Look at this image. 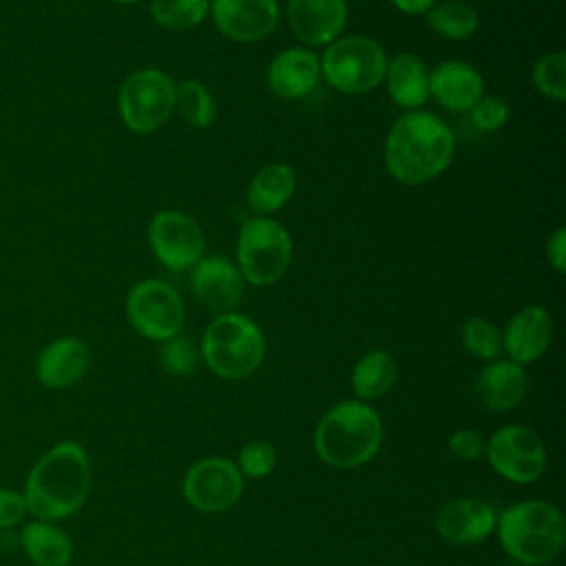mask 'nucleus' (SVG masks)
I'll use <instances>...</instances> for the list:
<instances>
[{
  "label": "nucleus",
  "mask_w": 566,
  "mask_h": 566,
  "mask_svg": "<svg viewBox=\"0 0 566 566\" xmlns=\"http://www.w3.org/2000/svg\"><path fill=\"white\" fill-rule=\"evenodd\" d=\"M455 155V135L447 122L429 111H407L385 137V168L407 186L442 175Z\"/></svg>",
  "instance_id": "obj_1"
},
{
  "label": "nucleus",
  "mask_w": 566,
  "mask_h": 566,
  "mask_svg": "<svg viewBox=\"0 0 566 566\" xmlns=\"http://www.w3.org/2000/svg\"><path fill=\"white\" fill-rule=\"evenodd\" d=\"M91 491V460L75 440L51 447L29 471L24 482L27 511L42 522H57L77 513Z\"/></svg>",
  "instance_id": "obj_2"
},
{
  "label": "nucleus",
  "mask_w": 566,
  "mask_h": 566,
  "mask_svg": "<svg viewBox=\"0 0 566 566\" xmlns=\"http://www.w3.org/2000/svg\"><path fill=\"white\" fill-rule=\"evenodd\" d=\"M382 420L365 400H343L334 405L316 424L314 451L336 469L367 464L380 449Z\"/></svg>",
  "instance_id": "obj_3"
},
{
  "label": "nucleus",
  "mask_w": 566,
  "mask_h": 566,
  "mask_svg": "<svg viewBox=\"0 0 566 566\" xmlns=\"http://www.w3.org/2000/svg\"><path fill=\"white\" fill-rule=\"evenodd\" d=\"M495 531L502 548L522 566H544L553 562L566 539L564 513L546 500H526L506 506Z\"/></svg>",
  "instance_id": "obj_4"
},
{
  "label": "nucleus",
  "mask_w": 566,
  "mask_h": 566,
  "mask_svg": "<svg viewBox=\"0 0 566 566\" xmlns=\"http://www.w3.org/2000/svg\"><path fill=\"white\" fill-rule=\"evenodd\" d=\"M199 352L208 369L219 378L243 380L261 367L265 358V336L245 314L226 312L208 323Z\"/></svg>",
  "instance_id": "obj_5"
},
{
  "label": "nucleus",
  "mask_w": 566,
  "mask_h": 566,
  "mask_svg": "<svg viewBox=\"0 0 566 566\" xmlns=\"http://www.w3.org/2000/svg\"><path fill=\"white\" fill-rule=\"evenodd\" d=\"M292 261V239L272 217H252L237 237V268L245 283L265 287L283 279Z\"/></svg>",
  "instance_id": "obj_6"
},
{
  "label": "nucleus",
  "mask_w": 566,
  "mask_h": 566,
  "mask_svg": "<svg viewBox=\"0 0 566 566\" xmlns=\"http://www.w3.org/2000/svg\"><path fill=\"white\" fill-rule=\"evenodd\" d=\"M321 77L347 95L374 91L385 80L387 53L367 35H345L329 42L323 51Z\"/></svg>",
  "instance_id": "obj_7"
},
{
  "label": "nucleus",
  "mask_w": 566,
  "mask_h": 566,
  "mask_svg": "<svg viewBox=\"0 0 566 566\" xmlns=\"http://www.w3.org/2000/svg\"><path fill=\"white\" fill-rule=\"evenodd\" d=\"M177 82L159 69L133 71L117 91V111L133 133H153L164 126L175 111Z\"/></svg>",
  "instance_id": "obj_8"
},
{
  "label": "nucleus",
  "mask_w": 566,
  "mask_h": 566,
  "mask_svg": "<svg viewBox=\"0 0 566 566\" xmlns=\"http://www.w3.org/2000/svg\"><path fill=\"white\" fill-rule=\"evenodd\" d=\"M126 316L137 334L164 343L181 332L184 298L164 279H144L126 296Z\"/></svg>",
  "instance_id": "obj_9"
},
{
  "label": "nucleus",
  "mask_w": 566,
  "mask_h": 566,
  "mask_svg": "<svg viewBox=\"0 0 566 566\" xmlns=\"http://www.w3.org/2000/svg\"><path fill=\"white\" fill-rule=\"evenodd\" d=\"M486 460L495 473L515 484H533L546 471V447L524 424H506L486 440Z\"/></svg>",
  "instance_id": "obj_10"
},
{
  "label": "nucleus",
  "mask_w": 566,
  "mask_h": 566,
  "mask_svg": "<svg viewBox=\"0 0 566 566\" xmlns=\"http://www.w3.org/2000/svg\"><path fill=\"white\" fill-rule=\"evenodd\" d=\"M148 245L164 268L186 272L206 254V234L195 217L159 210L148 223Z\"/></svg>",
  "instance_id": "obj_11"
},
{
  "label": "nucleus",
  "mask_w": 566,
  "mask_h": 566,
  "mask_svg": "<svg viewBox=\"0 0 566 566\" xmlns=\"http://www.w3.org/2000/svg\"><path fill=\"white\" fill-rule=\"evenodd\" d=\"M184 497L201 513H221L243 493V475L228 458L212 455L195 462L184 475Z\"/></svg>",
  "instance_id": "obj_12"
},
{
  "label": "nucleus",
  "mask_w": 566,
  "mask_h": 566,
  "mask_svg": "<svg viewBox=\"0 0 566 566\" xmlns=\"http://www.w3.org/2000/svg\"><path fill=\"white\" fill-rule=\"evenodd\" d=\"M188 281L199 303L217 314L234 312L245 292V281L237 263L223 254H203L190 268Z\"/></svg>",
  "instance_id": "obj_13"
},
{
  "label": "nucleus",
  "mask_w": 566,
  "mask_h": 566,
  "mask_svg": "<svg viewBox=\"0 0 566 566\" xmlns=\"http://www.w3.org/2000/svg\"><path fill=\"white\" fill-rule=\"evenodd\" d=\"M210 13L214 27L234 42H261L281 20L276 0H212Z\"/></svg>",
  "instance_id": "obj_14"
},
{
  "label": "nucleus",
  "mask_w": 566,
  "mask_h": 566,
  "mask_svg": "<svg viewBox=\"0 0 566 566\" xmlns=\"http://www.w3.org/2000/svg\"><path fill=\"white\" fill-rule=\"evenodd\" d=\"M287 24L298 42L327 46L340 38L347 24L345 0H287Z\"/></svg>",
  "instance_id": "obj_15"
},
{
  "label": "nucleus",
  "mask_w": 566,
  "mask_h": 566,
  "mask_svg": "<svg viewBox=\"0 0 566 566\" xmlns=\"http://www.w3.org/2000/svg\"><path fill=\"white\" fill-rule=\"evenodd\" d=\"M495 509L478 497H455L436 513V531L442 539L469 546L484 542L495 531Z\"/></svg>",
  "instance_id": "obj_16"
},
{
  "label": "nucleus",
  "mask_w": 566,
  "mask_h": 566,
  "mask_svg": "<svg viewBox=\"0 0 566 566\" xmlns=\"http://www.w3.org/2000/svg\"><path fill=\"white\" fill-rule=\"evenodd\" d=\"M321 80V60L307 46H290L279 51L268 69L265 82L281 99H301L314 93Z\"/></svg>",
  "instance_id": "obj_17"
},
{
  "label": "nucleus",
  "mask_w": 566,
  "mask_h": 566,
  "mask_svg": "<svg viewBox=\"0 0 566 566\" xmlns=\"http://www.w3.org/2000/svg\"><path fill=\"white\" fill-rule=\"evenodd\" d=\"M553 340V318L544 305H524L506 323L502 332V349L509 360L528 365L537 360Z\"/></svg>",
  "instance_id": "obj_18"
},
{
  "label": "nucleus",
  "mask_w": 566,
  "mask_h": 566,
  "mask_svg": "<svg viewBox=\"0 0 566 566\" xmlns=\"http://www.w3.org/2000/svg\"><path fill=\"white\" fill-rule=\"evenodd\" d=\"M429 95L451 113H469L484 95V80L462 60H444L429 71Z\"/></svg>",
  "instance_id": "obj_19"
},
{
  "label": "nucleus",
  "mask_w": 566,
  "mask_h": 566,
  "mask_svg": "<svg viewBox=\"0 0 566 566\" xmlns=\"http://www.w3.org/2000/svg\"><path fill=\"white\" fill-rule=\"evenodd\" d=\"M88 363L91 352L86 343L75 336H62L38 354L35 376L49 389H69L84 378Z\"/></svg>",
  "instance_id": "obj_20"
},
{
  "label": "nucleus",
  "mask_w": 566,
  "mask_h": 566,
  "mask_svg": "<svg viewBox=\"0 0 566 566\" xmlns=\"http://www.w3.org/2000/svg\"><path fill=\"white\" fill-rule=\"evenodd\" d=\"M528 389V376L513 360H491L475 378V394L491 411L517 407Z\"/></svg>",
  "instance_id": "obj_21"
},
{
  "label": "nucleus",
  "mask_w": 566,
  "mask_h": 566,
  "mask_svg": "<svg viewBox=\"0 0 566 566\" xmlns=\"http://www.w3.org/2000/svg\"><path fill=\"white\" fill-rule=\"evenodd\" d=\"M387 93L405 111H418L429 99V69L413 53H398L387 60Z\"/></svg>",
  "instance_id": "obj_22"
},
{
  "label": "nucleus",
  "mask_w": 566,
  "mask_h": 566,
  "mask_svg": "<svg viewBox=\"0 0 566 566\" xmlns=\"http://www.w3.org/2000/svg\"><path fill=\"white\" fill-rule=\"evenodd\" d=\"M294 190H296L294 168L283 161H272L250 179L245 199H248V206L259 217H268L281 210L292 199Z\"/></svg>",
  "instance_id": "obj_23"
},
{
  "label": "nucleus",
  "mask_w": 566,
  "mask_h": 566,
  "mask_svg": "<svg viewBox=\"0 0 566 566\" xmlns=\"http://www.w3.org/2000/svg\"><path fill=\"white\" fill-rule=\"evenodd\" d=\"M22 548L35 566H69L73 544L53 522L35 520L22 528Z\"/></svg>",
  "instance_id": "obj_24"
},
{
  "label": "nucleus",
  "mask_w": 566,
  "mask_h": 566,
  "mask_svg": "<svg viewBox=\"0 0 566 566\" xmlns=\"http://www.w3.org/2000/svg\"><path fill=\"white\" fill-rule=\"evenodd\" d=\"M396 378V358L387 349H371L354 365L352 389L360 400H376L394 387Z\"/></svg>",
  "instance_id": "obj_25"
},
{
  "label": "nucleus",
  "mask_w": 566,
  "mask_h": 566,
  "mask_svg": "<svg viewBox=\"0 0 566 566\" xmlns=\"http://www.w3.org/2000/svg\"><path fill=\"white\" fill-rule=\"evenodd\" d=\"M427 24L447 40H467L478 31L480 15L475 7L464 0H438L427 11Z\"/></svg>",
  "instance_id": "obj_26"
},
{
  "label": "nucleus",
  "mask_w": 566,
  "mask_h": 566,
  "mask_svg": "<svg viewBox=\"0 0 566 566\" xmlns=\"http://www.w3.org/2000/svg\"><path fill=\"white\" fill-rule=\"evenodd\" d=\"M175 108L192 128H208L217 117L212 93L199 80H181L175 88Z\"/></svg>",
  "instance_id": "obj_27"
},
{
  "label": "nucleus",
  "mask_w": 566,
  "mask_h": 566,
  "mask_svg": "<svg viewBox=\"0 0 566 566\" xmlns=\"http://www.w3.org/2000/svg\"><path fill=\"white\" fill-rule=\"evenodd\" d=\"M210 13V0H150V18L166 31H190Z\"/></svg>",
  "instance_id": "obj_28"
},
{
  "label": "nucleus",
  "mask_w": 566,
  "mask_h": 566,
  "mask_svg": "<svg viewBox=\"0 0 566 566\" xmlns=\"http://www.w3.org/2000/svg\"><path fill=\"white\" fill-rule=\"evenodd\" d=\"M531 80L542 95L555 102H564L566 99V53L553 51L537 57L531 69Z\"/></svg>",
  "instance_id": "obj_29"
},
{
  "label": "nucleus",
  "mask_w": 566,
  "mask_h": 566,
  "mask_svg": "<svg viewBox=\"0 0 566 566\" xmlns=\"http://www.w3.org/2000/svg\"><path fill=\"white\" fill-rule=\"evenodd\" d=\"M462 343L475 358L495 360L502 352V332L489 318L473 316L462 325Z\"/></svg>",
  "instance_id": "obj_30"
},
{
  "label": "nucleus",
  "mask_w": 566,
  "mask_h": 566,
  "mask_svg": "<svg viewBox=\"0 0 566 566\" xmlns=\"http://www.w3.org/2000/svg\"><path fill=\"white\" fill-rule=\"evenodd\" d=\"M201 358L199 347L188 336H172L159 347V363L172 376H188L197 369Z\"/></svg>",
  "instance_id": "obj_31"
},
{
  "label": "nucleus",
  "mask_w": 566,
  "mask_h": 566,
  "mask_svg": "<svg viewBox=\"0 0 566 566\" xmlns=\"http://www.w3.org/2000/svg\"><path fill=\"white\" fill-rule=\"evenodd\" d=\"M276 467V449L268 440H250L241 447L237 458V469L243 478L261 480L270 475Z\"/></svg>",
  "instance_id": "obj_32"
},
{
  "label": "nucleus",
  "mask_w": 566,
  "mask_h": 566,
  "mask_svg": "<svg viewBox=\"0 0 566 566\" xmlns=\"http://www.w3.org/2000/svg\"><path fill=\"white\" fill-rule=\"evenodd\" d=\"M511 115V106L506 99L497 95H482L475 106L469 111L471 124L482 133H495L500 130Z\"/></svg>",
  "instance_id": "obj_33"
},
{
  "label": "nucleus",
  "mask_w": 566,
  "mask_h": 566,
  "mask_svg": "<svg viewBox=\"0 0 566 566\" xmlns=\"http://www.w3.org/2000/svg\"><path fill=\"white\" fill-rule=\"evenodd\" d=\"M449 453L462 462H473L486 453V438L478 429H458L447 440Z\"/></svg>",
  "instance_id": "obj_34"
},
{
  "label": "nucleus",
  "mask_w": 566,
  "mask_h": 566,
  "mask_svg": "<svg viewBox=\"0 0 566 566\" xmlns=\"http://www.w3.org/2000/svg\"><path fill=\"white\" fill-rule=\"evenodd\" d=\"M27 515V504L22 493L0 489V528H11Z\"/></svg>",
  "instance_id": "obj_35"
},
{
  "label": "nucleus",
  "mask_w": 566,
  "mask_h": 566,
  "mask_svg": "<svg viewBox=\"0 0 566 566\" xmlns=\"http://www.w3.org/2000/svg\"><path fill=\"white\" fill-rule=\"evenodd\" d=\"M546 259L555 272L566 270V228H557L546 243Z\"/></svg>",
  "instance_id": "obj_36"
},
{
  "label": "nucleus",
  "mask_w": 566,
  "mask_h": 566,
  "mask_svg": "<svg viewBox=\"0 0 566 566\" xmlns=\"http://www.w3.org/2000/svg\"><path fill=\"white\" fill-rule=\"evenodd\" d=\"M398 11L407 15H422L427 13L438 0H389Z\"/></svg>",
  "instance_id": "obj_37"
},
{
  "label": "nucleus",
  "mask_w": 566,
  "mask_h": 566,
  "mask_svg": "<svg viewBox=\"0 0 566 566\" xmlns=\"http://www.w3.org/2000/svg\"><path fill=\"white\" fill-rule=\"evenodd\" d=\"M113 2H117V4H135L139 0H113Z\"/></svg>",
  "instance_id": "obj_38"
}]
</instances>
